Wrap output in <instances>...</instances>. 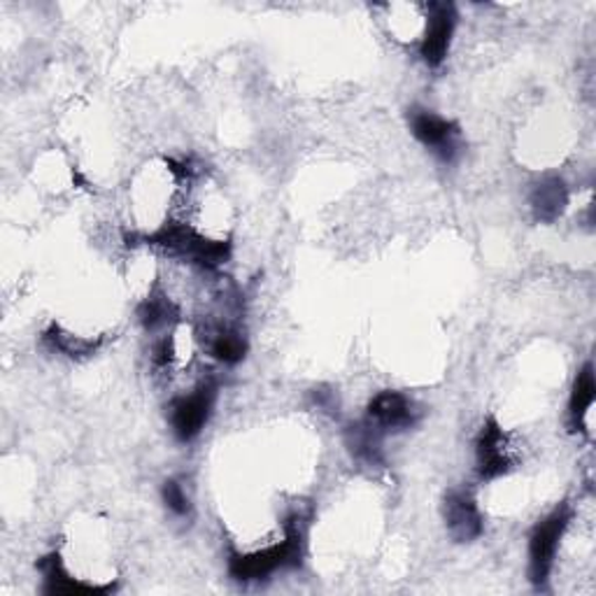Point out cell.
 Here are the masks:
<instances>
[{
    "mask_svg": "<svg viewBox=\"0 0 596 596\" xmlns=\"http://www.w3.org/2000/svg\"><path fill=\"white\" fill-rule=\"evenodd\" d=\"M408 122L412 135H415L424 147H429L435 156H441L443 162H452L456 150H460V143H456L460 141V129H456V124L422 107H412Z\"/></svg>",
    "mask_w": 596,
    "mask_h": 596,
    "instance_id": "cell-3",
    "label": "cell"
},
{
    "mask_svg": "<svg viewBox=\"0 0 596 596\" xmlns=\"http://www.w3.org/2000/svg\"><path fill=\"white\" fill-rule=\"evenodd\" d=\"M568 522H571V513L566 506H562L555 513H549L536 526L530 538V576L538 587L547 580L549 571H553L555 566L557 549H559Z\"/></svg>",
    "mask_w": 596,
    "mask_h": 596,
    "instance_id": "cell-2",
    "label": "cell"
},
{
    "mask_svg": "<svg viewBox=\"0 0 596 596\" xmlns=\"http://www.w3.org/2000/svg\"><path fill=\"white\" fill-rule=\"evenodd\" d=\"M171 315V304H166L164 298H150L141 308V319L147 329H156L168 322Z\"/></svg>",
    "mask_w": 596,
    "mask_h": 596,
    "instance_id": "cell-12",
    "label": "cell"
},
{
    "mask_svg": "<svg viewBox=\"0 0 596 596\" xmlns=\"http://www.w3.org/2000/svg\"><path fill=\"white\" fill-rule=\"evenodd\" d=\"M371 427L387 429V431H401L415 424L418 410L412 401L399 392H380L369 405Z\"/></svg>",
    "mask_w": 596,
    "mask_h": 596,
    "instance_id": "cell-8",
    "label": "cell"
},
{
    "mask_svg": "<svg viewBox=\"0 0 596 596\" xmlns=\"http://www.w3.org/2000/svg\"><path fill=\"white\" fill-rule=\"evenodd\" d=\"M566 203H568V192L564 187V182L557 177L538 182L534 194H532L534 213L543 222H555L564 213Z\"/></svg>",
    "mask_w": 596,
    "mask_h": 596,
    "instance_id": "cell-9",
    "label": "cell"
},
{
    "mask_svg": "<svg viewBox=\"0 0 596 596\" xmlns=\"http://www.w3.org/2000/svg\"><path fill=\"white\" fill-rule=\"evenodd\" d=\"M445 522L452 538L460 543H469L483 534V515L477 511L475 499L464 490H456L445 499Z\"/></svg>",
    "mask_w": 596,
    "mask_h": 596,
    "instance_id": "cell-7",
    "label": "cell"
},
{
    "mask_svg": "<svg viewBox=\"0 0 596 596\" xmlns=\"http://www.w3.org/2000/svg\"><path fill=\"white\" fill-rule=\"evenodd\" d=\"M301 541L304 538H301V532H298V526L294 522L287 524L282 543L270 545V547L261 549V553L234 557L232 559V576L238 580H261L278 568L298 564V557H301Z\"/></svg>",
    "mask_w": 596,
    "mask_h": 596,
    "instance_id": "cell-1",
    "label": "cell"
},
{
    "mask_svg": "<svg viewBox=\"0 0 596 596\" xmlns=\"http://www.w3.org/2000/svg\"><path fill=\"white\" fill-rule=\"evenodd\" d=\"M456 24V14L450 3H433L429 6V24L422 40V59L429 65H441L448 56L452 33Z\"/></svg>",
    "mask_w": 596,
    "mask_h": 596,
    "instance_id": "cell-6",
    "label": "cell"
},
{
    "mask_svg": "<svg viewBox=\"0 0 596 596\" xmlns=\"http://www.w3.org/2000/svg\"><path fill=\"white\" fill-rule=\"evenodd\" d=\"M475 462H477V473L485 480L503 475L513 464L506 433H503V429L494 420H490L477 435Z\"/></svg>",
    "mask_w": 596,
    "mask_h": 596,
    "instance_id": "cell-5",
    "label": "cell"
},
{
    "mask_svg": "<svg viewBox=\"0 0 596 596\" xmlns=\"http://www.w3.org/2000/svg\"><path fill=\"white\" fill-rule=\"evenodd\" d=\"M594 373H592V363H587L585 369L578 373L576 384H573L571 392V403H568V415L573 427H580L583 420L587 418V412L594 405Z\"/></svg>",
    "mask_w": 596,
    "mask_h": 596,
    "instance_id": "cell-10",
    "label": "cell"
},
{
    "mask_svg": "<svg viewBox=\"0 0 596 596\" xmlns=\"http://www.w3.org/2000/svg\"><path fill=\"white\" fill-rule=\"evenodd\" d=\"M213 354L224 363H236L245 357V340L236 331H219L210 346Z\"/></svg>",
    "mask_w": 596,
    "mask_h": 596,
    "instance_id": "cell-11",
    "label": "cell"
},
{
    "mask_svg": "<svg viewBox=\"0 0 596 596\" xmlns=\"http://www.w3.org/2000/svg\"><path fill=\"white\" fill-rule=\"evenodd\" d=\"M164 501L175 515L189 513V499H187L185 490H182V485L175 483V480H168V483L164 485Z\"/></svg>",
    "mask_w": 596,
    "mask_h": 596,
    "instance_id": "cell-13",
    "label": "cell"
},
{
    "mask_svg": "<svg viewBox=\"0 0 596 596\" xmlns=\"http://www.w3.org/2000/svg\"><path fill=\"white\" fill-rule=\"evenodd\" d=\"M215 403V387L203 384L189 397H179L171 408V427L179 441H192L203 431Z\"/></svg>",
    "mask_w": 596,
    "mask_h": 596,
    "instance_id": "cell-4",
    "label": "cell"
}]
</instances>
